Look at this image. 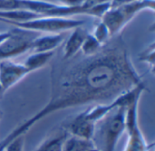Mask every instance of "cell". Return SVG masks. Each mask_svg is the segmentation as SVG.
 <instances>
[{"label": "cell", "mask_w": 155, "mask_h": 151, "mask_svg": "<svg viewBox=\"0 0 155 151\" xmlns=\"http://www.w3.org/2000/svg\"><path fill=\"white\" fill-rule=\"evenodd\" d=\"M63 61L64 63L52 68L48 102L0 141V151H5L13 140L25 136L52 113L85 104L108 103L143 83L121 34L113 36L93 56L83 55Z\"/></svg>", "instance_id": "cell-1"}, {"label": "cell", "mask_w": 155, "mask_h": 151, "mask_svg": "<svg viewBox=\"0 0 155 151\" xmlns=\"http://www.w3.org/2000/svg\"><path fill=\"white\" fill-rule=\"evenodd\" d=\"M127 107H117L111 111L99 122L97 132H94V138L97 136L102 151H114L117 142L125 130V114ZM94 140V139H93Z\"/></svg>", "instance_id": "cell-2"}, {"label": "cell", "mask_w": 155, "mask_h": 151, "mask_svg": "<svg viewBox=\"0 0 155 151\" xmlns=\"http://www.w3.org/2000/svg\"><path fill=\"white\" fill-rule=\"evenodd\" d=\"M154 0H139L110 8L101 18L109 29L111 37L121 34L125 25L143 10L154 11Z\"/></svg>", "instance_id": "cell-3"}, {"label": "cell", "mask_w": 155, "mask_h": 151, "mask_svg": "<svg viewBox=\"0 0 155 151\" xmlns=\"http://www.w3.org/2000/svg\"><path fill=\"white\" fill-rule=\"evenodd\" d=\"M9 24L15 25V27L25 29L33 32H46L60 34L67 30L74 29L79 26H83L84 22L83 20L72 19L69 17H56V16H41L39 18L26 21V22H13L5 19H1Z\"/></svg>", "instance_id": "cell-4"}, {"label": "cell", "mask_w": 155, "mask_h": 151, "mask_svg": "<svg viewBox=\"0 0 155 151\" xmlns=\"http://www.w3.org/2000/svg\"><path fill=\"white\" fill-rule=\"evenodd\" d=\"M140 98L134 100L126 108L125 130L128 139L124 151H149L153 144H148L139 127L138 122V104Z\"/></svg>", "instance_id": "cell-5"}, {"label": "cell", "mask_w": 155, "mask_h": 151, "mask_svg": "<svg viewBox=\"0 0 155 151\" xmlns=\"http://www.w3.org/2000/svg\"><path fill=\"white\" fill-rule=\"evenodd\" d=\"M37 34L36 32L16 27L10 31V35L0 43V60L9 59L31 50L32 43Z\"/></svg>", "instance_id": "cell-6"}, {"label": "cell", "mask_w": 155, "mask_h": 151, "mask_svg": "<svg viewBox=\"0 0 155 151\" xmlns=\"http://www.w3.org/2000/svg\"><path fill=\"white\" fill-rule=\"evenodd\" d=\"M30 72L24 64L16 63L9 59L0 60V84L5 92L19 82Z\"/></svg>", "instance_id": "cell-7"}, {"label": "cell", "mask_w": 155, "mask_h": 151, "mask_svg": "<svg viewBox=\"0 0 155 151\" xmlns=\"http://www.w3.org/2000/svg\"><path fill=\"white\" fill-rule=\"evenodd\" d=\"M95 126L96 124L89 120L83 111L68 122L64 130L71 136L93 140Z\"/></svg>", "instance_id": "cell-8"}, {"label": "cell", "mask_w": 155, "mask_h": 151, "mask_svg": "<svg viewBox=\"0 0 155 151\" xmlns=\"http://www.w3.org/2000/svg\"><path fill=\"white\" fill-rule=\"evenodd\" d=\"M87 34V31L82 26L74 29L73 33L64 45L63 60H68L76 55V53L81 50V47Z\"/></svg>", "instance_id": "cell-9"}, {"label": "cell", "mask_w": 155, "mask_h": 151, "mask_svg": "<svg viewBox=\"0 0 155 151\" xmlns=\"http://www.w3.org/2000/svg\"><path fill=\"white\" fill-rule=\"evenodd\" d=\"M64 35L62 34H54L44 36H37L34 39L31 50L34 53L51 52L54 51L64 42Z\"/></svg>", "instance_id": "cell-10"}, {"label": "cell", "mask_w": 155, "mask_h": 151, "mask_svg": "<svg viewBox=\"0 0 155 151\" xmlns=\"http://www.w3.org/2000/svg\"><path fill=\"white\" fill-rule=\"evenodd\" d=\"M54 54V51L33 53L31 55H29L26 58V60L24 63V65L30 72H35L45 66L53 58Z\"/></svg>", "instance_id": "cell-11"}, {"label": "cell", "mask_w": 155, "mask_h": 151, "mask_svg": "<svg viewBox=\"0 0 155 151\" xmlns=\"http://www.w3.org/2000/svg\"><path fill=\"white\" fill-rule=\"evenodd\" d=\"M95 147L94 140L78 137H67L63 144L62 151H89Z\"/></svg>", "instance_id": "cell-12"}, {"label": "cell", "mask_w": 155, "mask_h": 151, "mask_svg": "<svg viewBox=\"0 0 155 151\" xmlns=\"http://www.w3.org/2000/svg\"><path fill=\"white\" fill-rule=\"evenodd\" d=\"M69 134L63 130L62 132L56 133L52 137L47 138L34 151H62L63 144Z\"/></svg>", "instance_id": "cell-13"}, {"label": "cell", "mask_w": 155, "mask_h": 151, "mask_svg": "<svg viewBox=\"0 0 155 151\" xmlns=\"http://www.w3.org/2000/svg\"><path fill=\"white\" fill-rule=\"evenodd\" d=\"M102 47H103V44H101L93 36L92 34L88 33L81 47V52L84 56H93L96 54L102 49Z\"/></svg>", "instance_id": "cell-14"}, {"label": "cell", "mask_w": 155, "mask_h": 151, "mask_svg": "<svg viewBox=\"0 0 155 151\" xmlns=\"http://www.w3.org/2000/svg\"><path fill=\"white\" fill-rule=\"evenodd\" d=\"M92 34L103 45L105 44L112 38L108 27L106 26V24L102 20L95 25Z\"/></svg>", "instance_id": "cell-15"}, {"label": "cell", "mask_w": 155, "mask_h": 151, "mask_svg": "<svg viewBox=\"0 0 155 151\" xmlns=\"http://www.w3.org/2000/svg\"><path fill=\"white\" fill-rule=\"evenodd\" d=\"M154 43H153L150 46H148L147 49H145L140 54V58H139L141 62H143L150 65L152 72L154 71Z\"/></svg>", "instance_id": "cell-16"}, {"label": "cell", "mask_w": 155, "mask_h": 151, "mask_svg": "<svg viewBox=\"0 0 155 151\" xmlns=\"http://www.w3.org/2000/svg\"><path fill=\"white\" fill-rule=\"evenodd\" d=\"M24 143H25V136H20L13 140L5 148V151H23Z\"/></svg>", "instance_id": "cell-17"}, {"label": "cell", "mask_w": 155, "mask_h": 151, "mask_svg": "<svg viewBox=\"0 0 155 151\" xmlns=\"http://www.w3.org/2000/svg\"><path fill=\"white\" fill-rule=\"evenodd\" d=\"M106 2H111V0H85L84 3L83 4L82 7L84 8L87 11V14H89V9L94 5L103 4V3H106Z\"/></svg>", "instance_id": "cell-18"}, {"label": "cell", "mask_w": 155, "mask_h": 151, "mask_svg": "<svg viewBox=\"0 0 155 151\" xmlns=\"http://www.w3.org/2000/svg\"><path fill=\"white\" fill-rule=\"evenodd\" d=\"M135 1H139V0H111V8L122 5H124V4L135 2Z\"/></svg>", "instance_id": "cell-19"}, {"label": "cell", "mask_w": 155, "mask_h": 151, "mask_svg": "<svg viewBox=\"0 0 155 151\" xmlns=\"http://www.w3.org/2000/svg\"><path fill=\"white\" fill-rule=\"evenodd\" d=\"M9 35H10V31L4 32V33H0V43H2Z\"/></svg>", "instance_id": "cell-20"}, {"label": "cell", "mask_w": 155, "mask_h": 151, "mask_svg": "<svg viewBox=\"0 0 155 151\" xmlns=\"http://www.w3.org/2000/svg\"><path fill=\"white\" fill-rule=\"evenodd\" d=\"M4 92H5V91L3 90V88H2V86H1V84H0V98L2 97V95H3Z\"/></svg>", "instance_id": "cell-21"}, {"label": "cell", "mask_w": 155, "mask_h": 151, "mask_svg": "<svg viewBox=\"0 0 155 151\" xmlns=\"http://www.w3.org/2000/svg\"><path fill=\"white\" fill-rule=\"evenodd\" d=\"M89 151H102V150H100L99 149H97L96 147H94V149H90V150H89Z\"/></svg>", "instance_id": "cell-22"}]
</instances>
